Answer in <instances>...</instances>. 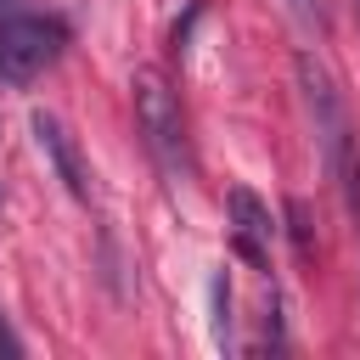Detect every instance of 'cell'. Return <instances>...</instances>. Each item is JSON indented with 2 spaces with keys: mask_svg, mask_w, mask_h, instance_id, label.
Here are the masks:
<instances>
[{
  "mask_svg": "<svg viewBox=\"0 0 360 360\" xmlns=\"http://www.w3.org/2000/svg\"><path fill=\"white\" fill-rule=\"evenodd\" d=\"M287 11H292L304 28H321V34L332 28V6H326V0H287Z\"/></svg>",
  "mask_w": 360,
  "mask_h": 360,
  "instance_id": "cell-7",
  "label": "cell"
},
{
  "mask_svg": "<svg viewBox=\"0 0 360 360\" xmlns=\"http://www.w3.org/2000/svg\"><path fill=\"white\" fill-rule=\"evenodd\" d=\"M287 231H292V248H298V259H309L315 253V236H309V208L292 197L287 202Z\"/></svg>",
  "mask_w": 360,
  "mask_h": 360,
  "instance_id": "cell-6",
  "label": "cell"
},
{
  "mask_svg": "<svg viewBox=\"0 0 360 360\" xmlns=\"http://www.w3.org/2000/svg\"><path fill=\"white\" fill-rule=\"evenodd\" d=\"M225 219H231V242H236V253H242L253 270H264V264H270V236H276L270 208H264L248 186H231V191H225Z\"/></svg>",
  "mask_w": 360,
  "mask_h": 360,
  "instance_id": "cell-4",
  "label": "cell"
},
{
  "mask_svg": "<svg viewBox=\"0 0 360 360\" xmlns=\"http://www.w3.org/2000/svg\"><path fill=\"white\" fill-rule=\"evenodd\" d=\"M129 90H135V118H141L146 146L158 152V163H163L169 174H180V169H186V124H180V101H174V90H169V79H163L158 68H135Z\"/></svg>",
  "mask_w": 360,
  "mask_h": 360,
  "instance_id": "cell-2",
  "label": "cell"
},
{
  "mask_svg": "<svg viewBox=\"0 0 360 360\" xmlns=\"http://www.w3.org/2000/svg\"><path fill=\"white\" fill-rule=\"evenodd\" d=\"M0 354H17V338H11L6 326H0Z\"/></svg>",
  "mask_w": 360,
  "mask_h": 360,
  "instance_id": "cell-9",
  "label": "cell"
},
{
  "mask_svg": "<svg viewBox=\"0 0 360 360\" xmlns=\"http://www.w3.org/2000/svg\"><path fill=\"white\" fill-rule=\"evenodd\" d=\"M298 90H304V112L315 124V141L326 152V169H343L349 163V107H343V90L332 84L326 62H315V51L298 56Z\"/></svg>",
  "mask_w": 360,
  "mask_h": 360,
  "instance_id": "cell-3",
  "label": "cell"
},
{
  "mask_svg": "<svg viewBox=\"0 0 360 360\" xmlns=\"http://www.w3.org/2000/svg\"><path fill=\"white\" fill-rule=\"evenodd\" d=\"M214 338L219 343L231 338V281L225 276H214Z\"/></svg>",
  "mask_w": 360,
  "mask_h": 360,
  "instance_id": "cell-8",
  "label": "cell"
},
{
  "mask_svg": "<svg viewBox=\"0 0 360 360\" xmlns=\"http://www.w3.org/2000/svg\"><path fill=\"white\" fill-rule=\"evenodd\" d=\"M68 45V28L56 17H34V11H6L0 17V79L6 84H28L39 79Z\"/></svg>",
  "mask_w": 360,
  "mask_h": 360,
  "instance_id": "cell-1",
  "label": "cell"
},
{
  "mask_svg": "<svg viewBox=\"0 0 360 360\" xmlns=\"http://www.w3.org/2000/svg\"><path fill=\"white\" fill-rule=\"evenodd\" d=\"M28 129H34V141H39V152L51 158V169H56V180L84 202L90 197V169H84V158H79V141L68 135V124L56 118V112H34L28 118Z\"/></svg>",
  "mask_w": 360,
  "mask_h": 360,
  "instance_id": "cell-5",
  "label": "cell"
}]
</instances>
